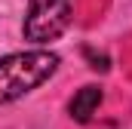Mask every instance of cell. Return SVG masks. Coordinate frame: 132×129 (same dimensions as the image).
I'll list each match as a JSON object with an SVG mask.
<instances>
[{
	"mask_svg": "<svg viewBox=\"0 0 132 129\" xmlns=\"http://www.w3.org/2000/svg\"><path fill=\"white\" fill-rule=\"evenodd\" d=\"M62 59L49 49H28V52H9L0 59V104L19 101L31 95L37 86H43L49 77H55Z\"/></svg>",
	"mask_w": 132,
	"mask_h": 129,
	"instance_id": "cell-1",
	"label": "cell"
},
{
	"mask_svg": "<svg viewBox=\"0 0 132 129\" xmlns=\"http://www.w3.org/2000/svg\"><path fill=\"white\" fill-rule=\"evenodd\" d=\"M74 19V0H28L22 34L31 43H52Z\"/></svg>",
	"mask_w": 132,
	"mask_h": 129,
	"instance_id": "cell-2",
	"label": "cell"
},
{
	"mask_svg": "<svg viewBox=\"0 0 132 129\" xmlns=\"http://www.w3.org/2000/svg\"><path fill=\"white\" fill-rule=\"evenodd\" d=\"M101 98H104L101 86H83L77 95L68 101V114H71V120H77V123H89L92 114L98 111Z\"/></svg>",
	"mask_w": 132,
	"mask_h": 129,
	"instance_id": "cell-3",
	"label": "cell"
}]
</instances>
